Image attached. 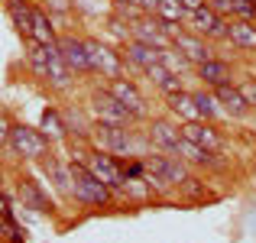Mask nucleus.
Here are the masks:
<instances>
[{
    "label": "nucleus",
    "mask_w": 256,
    "mask_h": 243,
    "mask_svg": "<svg viewBox=\"0 0 256 243\" xmlns=\"http://www.w3.org/2000/svg\"><path fill=\"white\" fill-rule=\"evenodd\" d=\"M32 42H39V46L58 42V32H56L52 16L46 10H39V6H32Z\"/></svg>",
    "instance_id": "21"
},
{
    "label": "nucleus",
    "mask_w": 256,
    "mask_h": 243,
    "mask_svg": "<svg viewBox=\"0 0 256 243\" xmlns=\"http://www.w3.org/2000/svg\"><path fill=\"white\" fill-rule=\"evenodd\" d=\"M120 56H124V62H130L133 68H140V72H146L150 65L162 62V49L146 46V42H136V39H130V42H126V49L120 52Z\"/></svg>",
    "instance_id": "15"
},
{
    "label": "nucleus",
    "mask_w": 256,
    "mask_h": 243,
    "mask_svg": "<svg viewBox=\"0 0 256 243\" xmlns=\"http://www.w3.org/2000/svg\"><path fill=\"white\" fill-rule=\"evenodd\" d=\"M133 4L140 6L143 13H156V6H159V0H133Z\"/></svg>",
    "instance_id": "38"
},
{
    "label": "nucleus",
    "mask_w": 256,
    "mask_h": 243,
    "mask_svg": "<svg viewBox=\"0 0 256 243\" xmlns=\"http://www.w3.org/2000/svg\"><path fill=\"white\" fill-rule=\"evenodd\" d=\"M49 13H68L72 10V0H46Z\"/></svg>",
    "instance_id": "35"
},
{
    "label": "nucleus",
    "mask_w": 256,
    "mask_h": 243,
    "mask_svg": "<svg viewBox=\"0 0 256 243\" xmlns=\"http://www.w3.org/2000/svg\"><path fill=\"white\" fill-rule=\"evenodd\" d=\"M10 146L13 152H16L20 159H42V156H49V146H52V140L46 136L42 130H36V126H26V124H13V130H10Z\"/></svg>",
    "instance_id": "2"
},
{
    "label": "nucleus",
    "mask_w": 256,
    "mask_h": 243,
    "mask_svg": "<svg viewBox=\"0 0 256 243\" xmlns=\"http://www.w3.org/2000/svg\"><path fill=\"white\" fill-rule=\"evenodd\" d=\"M143 162H146V172H150L152 178H159L162 185H185V182H194L178 156H146Z\"/></svg>",
    "instance_id": "6"
},
{
    "label": "nucleus",
    "mask_w": 256,
    "mask_h": 243,
    "mask_svg": "<svg viewBox=\"0 0 256 243\" xmlns=\"http://www.w3.org/2000/svg\"><path fill=\"white\" fill-rule=\"evenodd\" d=\"M39 130H42L49 140H62V136H68V126L62 124V114H58L56 107H46V110H42V126H39Z\"/></svg>",
    "instance_id": "25"
},
{
    "label": "nucleus",
    "mask_w": 256,
    "mask_h": 243,
    "mask_svg": "<svg viewBox=\"0 0 256 243\" xmlns=\"http://www.w3.org/2000/svg\"><path fill=\"white\" fill-rule=\"evenodd\" d=\"M250 4H256V0H250Z\"/></svg>",
    "instance_id": "41"
},
{
    "label": "nucleus",
    "mask_w": 256,
    "mask_h": 243,
    "mask_svg": "<svg viewBox=\"0 0 256 243\" xmlns=\"http://www.w3.org/2000/svg\"><path fill=\"white\" fill-rule=\"evenodd\" d=\"M178 130H182V136H185V140L204 146V150H211V152L220 150V136H218V130H214L208 120H185Z\"/></svg>",
    "instance_id": "14"
},
{
    "label": "nucleus",
    "mask_w": 256,
    "mask_h": 243,
    "mask_svg": "<svg viewBox=\"0 0 256 243\" xmlns=\"http://www.w3.org/2000/svg\"><path fill=\"white\" fill-rule=\"evenodd\" d=\"M169 110L178 114L182 120H201L198 110H194V98H192V94H185V91H178V94H172V98H169Z\"/></svg>",
    "instance_id": "26"
},
{
    "label": "nucleus",
    "mask_w": 256,
    "mask_h": 243,
    "mask_svg": "<svg viewBox=\"0 0 256 243\" xmlns=\"http://www.w3.org/2000/svg\"><path fill=\"white\" fill-rule=\"evenodd\" d=\"M114 13H117V20H126V23H136V20H143L146 13L140 10L136 4H133V0H114Z\"/></svg>",
    "instance_id": "30"
},
{
    "label": "nucleus",
    "mask_w": 256,
    "mask_h": 243,
    "mask_svg": "<svg viewBox=\"0 0 256 243\" xmlns=\"http://www.w3.org/2000/svg\"><path fill=\"white\" fill-rule=\"evenodd\" d=\"M10 130H13V124H10V117H6V110L0 107V146L10 143Z\"/></svg>",
    "instance_id": "34"
},
{
    "label": "nucleus",
    "mask_w": 256,
    "mask_h": 243,
    "mask_svg": "<svg viewBox=\"0 0 256 243\" xmlns=\"http://www.w3.org/2000/svg\"><path fill=\"white\" fill-rule=\"evenodd\" d=\"M188 20H192L194 32H198V36H208V39H227V30H230V23H227L211 4L194 10V13H188Z\"/></svg>",
    "instance_id": "10"
},
{
    "label": "nucleus",
    "mask_w": 256,
    "mask_h": 243,
    "mask_svg": "<svg viewBox=\"0 0 256 243\" xmlns=\"http://www.w3.org/2000/svg\"><path fill=\"white\" fill-rule=\"evenodd\" d=\"M156 16L162 20V23H172V26H178V23H182V16H185V6H182L178 0H159V6H156Z\"/></svg>",
    "instance_id": "29"
},
{
    "label": "nucleus",
    "mask_w": 256,
    "mask_h": 243,
    "mask_svg": "<svg viewBox=\"0 0 256 243\" xmlns=\"http://www.w3.org/2000/svg\"><path fill=\"white\" fill-rule=\"evenodd\" d=\"M58 52L72 75H91V58H88V42L82 36H58Z\"/></svg>",
    "instance_id": "9"
},
{
    "label": "nucleus",
    "mask_w": 256,
    "mask_h": 243,
    "mask_svg": "<svg viewBox=\"0 0 256 243\" xmlns=\"http://www.w3.org/2000/svg\"><path fill=\"white\" fill-rule=\"evenodd\" d=\"M110 94L126 107V110H130V117H133V120L146 117V98L140 94V88L133 84V81H126V78H114V81H110Z\"/></svg>",
    "instance_id": "11"
},
{
    "label": "nucleus",
    "mask_w": 256,
    "mask_h": 243,
    "mask_svg": "<svg viewBox=\"0 0 256 243\" xmlns=\"http://www.w3.org/2000/svg\"><path fill=\"white\" fill-rule=\"evenodd\" d=\"M42 168L49 172V182L56 185V192H62L65 198H72V172H68V168H65L56 156H52V152H49V159L42 156Z\"/></svg>",
    "instance_id": "24"
},
{
    "label": "nucleus",
    "mask_w": 256,
    "mask_h": 243,
    "mask_svg": "<svg viewBox=\"0 0 256 243\" xmlns=\"http://www.w3.org/2000/svg\"><path fill=\"white\" fill-rule=\"evenodd\" d=\"M88 42V58H91V75H100V78H124V56L114 49H107L104 42L98 39H84Z\"/></svg>",
    "instance_id": "4"
},
{
    "label": "nucleus",
    "mask_w": 256,
    "mask_h": 243,
    "mask_svg": "<svg viewBox=\"0 0 256 243\" xmlns=\"http://www.w3.org/2000/svg\"><path fill=\"white\" fill-rule=\"evenodd\" d=\"M6 16L13 20L20 36L32 42V4L30 0H6Z\"/></svg>",
    "instance_id": "19"
},
{
    "label": "nucleus",
    "mask_w": 256,
    "mask_h": 243,
    "mask_svg": "<svg viewBox=\"0 0 256 243\" xmlns=\"http://www.w3.org/2000/svg\"><path fill=\"white\" fill-rule=\"evenodd\" d=\"M68 172H72V198H75V201L91 204V208H100V204H107V201L114 198V188L104 185V182H100L98 175L84 166V162L72 159Z\"/></svg>",
    "instance_id": "1"
},
{
    "label": "nucleus",
    "mask_w": 256,
    "mask_h": 243,
    "mask_svg": "<svg viewBox=\"0 0 256 243\" xmlns=\"http://www.w3.org/2000/svg\"><path fill=\"white\" fill-rule=\"evenodd\" d=\"M124 172H126V182H136L146 175V162L143 159H133V162H124Z\"/></svg>",
    "instance_id": "33"
},
{
    "label": "nucleus",
    "mask_w": 256,
    "mask_h": 243,
    "mask_svg": "<svg viewBox=\"0 0 256 243\" xmlns=\"http://www.w3.org/2000/svg\"><path fill=\"white\" fill-rule=\"evenodd\" d=\"M192 98H194V110H198L201 120H214V117H218V98H214V94L194 91Z\"/></svg>",
    "instance_id": "28"
},
{
    "label": "nucleus",
    "mask_w": 256,
    "mask_h": 243,
    "mask_svg": "<svg viewBox=\"0 0 256 243\" xmlns=\"http://www.w3.org/2000/svg\"><path fill=\"white\" fill-rule=\"evenodd\" d=\"M172 49H178L192 65H201V62H208V58H214L211 49L204 46V39H201L198 32H175L172 36Z\"/></svg>",
    "instance_id": "12"
},
{
    "label": "nucleus",
    "mask_w": 256,
    "mask_h": 243,
    "mask_svg": "<svg viewBox=\"0 0 256 243\" xmlns=\"http://www.w3.org/2000/svg\"><path fill=\"white\" fill-rule=\"evenodd\" d=\"M214 98H218L220 110H227L230 117H246V114H250V100H246V94L240 91L237 84H230V81L214 88Z\"/></svg>",
    "instance_id": "13"
},
{
    "label": "nucleus",
    "mask_w": 256,
    "mask_h": 243,
    "mask_svg": "<svg viewBox=\"0 0 256 243\" xmlns=\"http://www.w3.org/2000/svg\"><path fill=\"white\" fill-rule=\"evenodd\" d=\"M143 75H146V78H150V81H152V84H156V88H166V81H169V78H175V75H172V72H169V68H166V65H162V62H156V65H150V68H146V72H143Z\"/></svg>",
    "instance_id": "32"
},
{
    "label": "nucleus",
    "mask_w": 256,
    "mask_h": 243,
    "mask_svg": "<svg viewBox=\"0 0 256 243\" xmlns=\"http://www.w3.org/2000/svg\"><path fill=\"white\" fill-rule=\"evenodd\" d=\"M194 72H198V78L204 81V84H211V88L227 84V81H230V65L220 62V58H208V62L194 65Z\"/></svg>",
    "instance_id": "22"
},
{
    "label": "nucleus",
    "mask_w": 256,
    "mask_h": 243,
    "mask_svg": "<svg viewBox=\"0 0 256 243\" xmlns=\"http://www.w3.org/2000/svg\"><path fill=\"white\" fill-rule=\"evenodd\" d=\"M84 166L91 168L104 185H110V188H124L126 185L124 162H117L107 150H91V152H88V159H84Z\"/></svg>",
    "instance_id": "5"
},
{
    "label": "nucleus",
    "mask_w": 256,
    "mask_h": 243,
    "mask_svg": "<svg viewBox=\"0 0 256 243\" xmlns=\"http://www.w3.org/2000/svg\"><path fill=\"white\" fill-rule=\"evenodd\" d=\"M227 39H230L237 49H256V23L253 20H230Z\"/></svg>",
    "instance_id": "23"
},
{
    "label": "nucleus",
    "mask_w": 256,
    "mask_h": 243,
    "mask_svg": "<svg viewBox=\"0 0 256 243\" xmlns=\"http://www.w3.org/2000/svg\"><path fill=\"white\" fill-rule=\"evenodd\" d=\"M0 182H4V168H0Z\"/></svg>",
    "instance_id": "40"
},
{
    "label": "nucleus",
    "mask_w": 256,
    "mask_h": 243,
    "mask_svg": "<svg viewBox=\"0 0 256 243\" xmlns=\"http://www.w3.org/2000/svg\"><path fill=\"white\" fill-rule=\"evenodd\" d=\"M91 114H94L98 124H114V126H126L133 120L130 110H126V107L110 94V88H98V91H91Z\"/></svg>",
    "instance_id": "3"
},
{
    "label": "nucleus",
    "mask_w": 256,
    "mask_h": 243,
    "mask_svg": "<svg viewBox=\"0 0 256 243\" xmlns=\"http://www.w3.org/2000/svg\"><path fill=\"white\" fill-rule=\"evenodd\" d=\"M172 156H178L182 162H185V166H204V168L218 166V159H214V152H211V150H204V146L192 143V140H185V136L178 140V146H175Z\"/></svg>",
    "instance_id": "16"
},
{
    "label": "nucleus",
    "mask_w": 256,
    "mask_h": 243,
    "mask_svg": "<svg viewBox=\"0 0 256 243\" xmlns=\"http://www.w3.org/2000/svg\"><path fill=\"white\" fill-rule=\"evenodd\" d=\"M46 58H49V84L52 88H68L72 84V68L65 65V58H62V52H58V42H52V46H46Z\"/></svg>",
    "instance_id": "17"
},
{
    "label": "nucleus",
    "mask_w": 256,
    "mask_h": 243,
    "mask_svg": "<svg viewBox=\"0 0 256 243\" xmlns=\"http://www.w3.org/2000/svg\"><path fill=\"white\" fill-rule=\"evenodd\" d=\"M94 143H98V150H107L110 156H130V150H133L130 130L126 126H114V124L94 126Z\"/></svg>",
    "instance_id": "8"
},
{
    "label": "nucleus",
    "mask_w": 256,
    "mask_h": 243,
    "mask_svg": "<svg viewBox=\"0 0 256 243\" xmlns=\"http://www.w3.org/2000/svg\"><path fill=\"white\" fill-rule=\"evenodd\" d=\"M130 36L136 39V42H146V46H156V49H162L166 39L175 36V26H172V23H162L156 13H146L143 20H136V23L130 26Z\"/></svg>",
    "instance_id": "7"
},
{
    "label": "nucleus",
    "mask_w": 256,
    "mask_h": 243,
    "mask_svg": "<svg viewBox=\"0 0 256 243\" xmlns=\"http://www.w3.org/2000/svg\"><path fill=\"white\" fill-rule=\"evenodd\" d=\"M20 198H23V208H32V211H52V201L49 194L39 188L36 178H20Z\"/></svg>",
    "instance_id": "20"
},
{
    "label": "nucleus",
    "mask_w": 256,
    "mask_h": 243,
    "mask_svg": "<svg viewBox=\"0 0 256 243\" xmlns=\"http://www.w3.org/2000/svg\"><path fill=\"white\" fill-rule=\"evenodd\" d=\"M30 68H32V75H36L39 81H49V58H46V46L32 42V49H30Z\"/></svg>",
    "instance_id": "27"
},
{
    "label": "nucleus",
    "mask_w": 256,
    "mask_h": 243,
    "mask_svg": "<svg viewBox=\"0 0 256 243\" xmlns=\"http://www.w3.org/2000/svg\"><path fill=\"white\" fill-rule=\"evenodd\" d=\"M162 65H166V68H169V72H172V75H175V68H178V72H185V68H192V62H188V58H185V56H182V52H178V49H175V52H166V49H162Z\"/></svg>",
    "instance_id": "31"
},
{
    "label": "nucleus",
    "mask_w": 256,
    "mask_h": 243,
    "mask_svg": "<svg viewBox=\"0 0 256 243\" xmlns=\"http://www.w3.org/2000/svg\"><path fill=\"white\" fill-rule=\"evenodd\" d=\"M182 6H185V13H194V10H201V6H208V0H178Z\"/></svg>",
    "instance_id": "37"
},
{
    "label": "nucleus",
    "mask_w": 256,
    "mask_h": 243,
    "mask_svg": "<svg viewBox=\"0 0 256 243\" xmlns=\"http://www.w3.org/2000/svg\"><path fill=\"white\" fill-rule=\"evenodd\" d=\"M0 218H4V220H13V211H10V198H6L4 192H0Z\"/></svg>",
    "instance_id": "36"
},
{
    "label": "nucleus",
    "mask_w": 256,
    "mask_h": 243,
    "mask_svg": "<svg viewBox=\"0 0 256 243\" xmlns=\"http://www.w3.org/2000/svg\"><path fill=\"white\" fill-rule=\"evenodd\" d=\"M178 140H182V130L175 124H169V120H152L150 124V143L152 146H159L166 152H175Z\"/></svg>",
    "instance_id": "18"
},
{
    "label": "nucleus",
    "mask_w": 256,
    "mask_h": 243,
    "mask_svg": "<svg viewBox=\"0 0 256 243\" xmlns=\"http://www.w3.org/2000/svg\"><path fill=\"white\" fill-rule=\"evenodd\" d=\"M240 91L246 94V100H250V107H253L256 104V81H253V84H246V88H240Z\"/></svg>",
    "instance_id": "39"
}]
</instances>
